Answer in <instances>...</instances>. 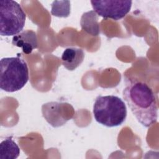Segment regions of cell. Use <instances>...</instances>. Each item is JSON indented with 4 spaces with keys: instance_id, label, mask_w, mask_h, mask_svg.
I'll return each instance as SVG.
<instances>
[{
    "instance_id": "1",
    "label": "cell",
    "mask_w": 159,
    "mask_h": 159,
    "mask_svg": "<svg viewBox=\"0 0 159 159\" xmlns=\"http://www.w3.org/2000/svg\"><path fill=\"white\" fill-rule=\"evenodd\" d=\"M122 96L137 121L143 126L149 127L157 121V98L147 83L130 81L123 89Z\"/></svg>"
},
{
    "instance_id": "2",
    "label": "cell",
    "mask_w": 159,
    "mask_h": 159,
    "mask_svg": "<svg viewBox=\"0 0 159 159\" xmlns=\"http://www.w3.org/2000/svg\"><path fill=\"white\" fill-rule=\"evenodd\" d=\"M93 112L98 123L108 127L120 125L127 113L122 99L114 95L98 96L95 99Z\"/></svg>"
},
{
    "instance_id": "3",
    "label": "cell",
    "mask_w": 159,
    "mask_h": 159,
    "mask_svg": "<svg viewBox=\"0 0 159 159\" xmlns=\"http://www.w3.org/2000/svg\"><path fill=\"white\" fill-rule=\"evenodd\" d=\"M29 80L27 63L20 57H5L0 61V88L6 92L21 89Z\"/></svg>"
},
{
    "instance_id": "4",
    "label": "cell",
    "mask_w": 159,
    "mask_h": 159,
    "mask_svg": "<svg viewBox=\"0 0 159 159\" xmlns=\"http://www.w3.org/2000/svg\"><path fill=\"white\" fill-rule=\"evenodd\" d=\"M26 14L20 5L12 0L0 1V34L2 36L16 35L22 32Z\"/></svg>"
},
{
    "instance_id": "5",
    "label": "cell",
    "mask_w": 159,
    "mask_h": 159,
    "mask_svg": "<svg viewBox=\"0 0 159 159\" xmlns=\"http://www.w3.org/2000/svg\"><path fill=\"white\" fill-rule=\"evenodd\" d=\"M94 11L105 19L118 20L124 18L130 11L132 2L131 1L99 0L91 1Z\"/></svg>"
},
{
    "instance_id": "6",
    "label": "cell",
    "mask_w": 159,
    "mask_h": 159,
    "mask_svg": "<svg viewBox=\"0 0 159 159\" xmlns=\"http://www.w3.org/2000/svg\"><path fill=\"white\" fill-rule=\"evenodd\" d=\"M13 45L21 48L25 54H30L32 50L37 48L38 42L36 33L31 30L22 31L13 36L12 39Z\"/></svg>"
},
{
    "instance_id": "7",
    "label": "cell",
    "mask_w": 159,
    "mask_h": 159,
    "mask_svg": "<svg viewBox=\"0 0 159 159\" xmlns=\"http://www.w3.org/2000/svg\"><path fill=\"white\" fill-rule=\"evenodd\" d=\"M84 58V53L81 48L68 47L63 51L61 58L64 67L73 71L82 63Z\"/></svg>"
},
{
    "instance_id": "8",
    "label": "cell",
    "mask_w": 159,
    "mask_h": 159,
    "mask_svg": "<svg viewBox=\"0 0 159 159\" xmlns=\"http://www.w3.org/2000/svg\"><path fill=\"white\" fill-rule=\"evenodd\" d=\"M20 154V148L12 140V137H8L0 143L1 159H16Z\"/></svg>"
},
{
    "instance_id": "9",
    "label": "cell",
    "mask_w": 159,
    "mask_h": 159,
    "mask_svg": "<svg viewBox=\"0 0 159 159\" xmlns=\"http://www.w3.org/2000/svg\"><path fill=\"white\" fill-rule=\"evenodd\" d=\"M81 25L84 30L92 35H98L99 34L98 16L94 11L83 14L81 19Z\"/></svg>"
},
{
    "instance_id": "10",
    "label": "cell",
    "mask_w": 159,
    "mask_h": 159,
    "mask_svg": "<svg viewBox=\"0 0 159 159\" xmlns=\"http://www.w3.org/2000/svg\"><path fill=\"white\" fill-rule=\"evenodd\" d=\"M51 14L57 17H66L70 14V2L53 1L52 4Z\"/></svg>"
}]
</instances>
